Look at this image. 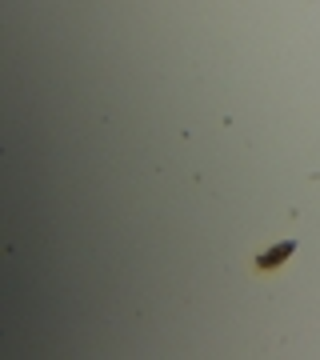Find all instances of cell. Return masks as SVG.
<instances>
[{"label": "cell", "mask_w": 320, "mask_h": 360, "mask_svg": "<svg viewBox=\"0 0 320 360\" xmlns=\"http://www.w3.org/2000/svg\"><path fill=\"white\" fill-rule=\"evenodd\" d=\"M296 248H300V245H296L293 236H284V240H276V245L260 248V252L252 257V272H256V276H276V272L296 257Z\"/></svg>", "instance_id": "6da1fadb"}]
</instances>
